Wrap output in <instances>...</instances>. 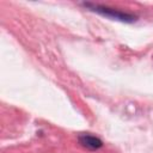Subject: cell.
Segmentation results:
<instances>
[{
  "label": "cell",
  "mask_w": 153,
  "mask_h": 153,
  "mask_svg": "<svg viewBox=\"0 0 153 153\" xmlns=\"http://www.w3.org/2000/svg\"><path fill=\"white\" fill-rule=\"evenodd\" d=\"M85 7H87L90 11L96 12L105 18L112 19V20H117V22H122V23H134L136 22L137 17L133 13L129 12H124L117 8H112L109 6H104V5H98V4H91V2H85L84 4Z\"/></svg>",
  "instance_id": "6da1fadb"
},
{
  "label": "cell",
  "mask_w": 153,
  "mask_h": 153,
  "mask_svg": "<svg viewBox=\"0 0 153 153\" xmlns=\"http://www.w3.org/2000/svg\"><path fill=\"white\" fill-rule=\"evenodd\" d=\"M78 141L82 147H85L90 151H96V149H99V148L103 147V141L99 137H97L94 135H91L88 133L80 134L78 136Z\"/></svg>",
  "instance_id": "7a4b0ae2"
}]
</instances>
